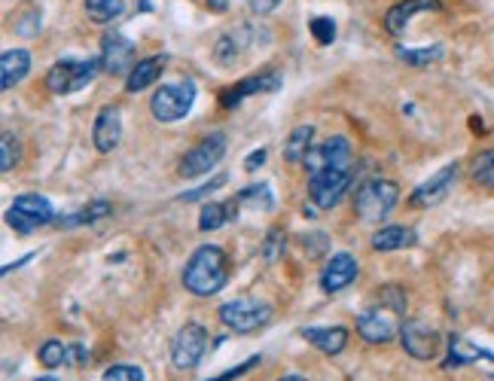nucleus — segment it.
I'll list each match as a JSON object with an SVG mask.
<instances>
[{
	"mask_svg": "<svg viewBox=\"0 0 494 381\" xmlns=\"http://www.w3.org/2000/svg\"><path fill=\"white\" fill-rule=\"evenodd\" d=\"M31 71V52L27 50H6L0 55V89L10 92L25 80Z\"/></svg>",
	"mask_w": 494,
	"mask_h": 381,
	"instance_id": "nucleus-20",
	"label": "nucleus"
},
{
	"mask_svg": "<svg viewBox=\"0 0 494 381\" xmlns=\"http://www.w3.org/2000/svg\"><path fill=\"white\" fill-rule=\"evenodd\" d=\"M110 211H113V205L104 202V198H98V202H89L80 214H73V217H58L55 223L58 226H86V223L92 226V223H98V220H104Z\"/></svg>",
	"mask_w": 494,
	"mask_h": 381,
	"instance_id": "nucleus-27",
	"label": "nucleus"
},
{
	"mask_svg": "<svg viewBox=\"0 0 494 381\" xmlns=\"http://www.w3.org/2000/svg\"><path fill=\"white\" fill-rule=\"evenodd\" d=\"M226 175H217V177H211L208 183L205 186H198V190H192V192H181V196H177V202H202V198H208L211 192H217L220 186H226Z\"/></svg>",
	"mask_w": 494,
	"mask_h": 381,
	"instance_id": "nucleus-35",
	"label": "nucleus"
},
{
	"mask_svg": "<svg viewBox=\"0 0 494 381\" xmlns=\"http://www.w3.org/2000/svg\"><path fill=\"white\" fill-rule=\"evenodd\" d=\"M122 141V113L120 107H101L92 126V144L98 152H113Z\"/></svg>",
	"mask_w": 494,
	"mask_h": 381,
	"instance_id": "nucleus-18",
	"label": "nucleus"
},
{
	"mask_svg": "<svg viewBox=\"0 0 494 381\" xmlns=\"http://www.w3.org/2000/svg\"><path fill=\"white\" fill-rule=\"evenodd\" d=\"M281 89V74H257V76H247V80L235 82V86L223 89V95H220V107L223 110H235L238 104L244 98H251V95H259V92H278Z\"/></svg>",
	"mask_w": 494,
	"mask_h": 381,
	"instance_id": "nucleus-15",
	"label": "nucleus"
},
{
	"mask_svg": "<svg viewBox=\"0 0 494 381\" xmlns=\"http://www.w3.org/2000/svg\"><path fill=\"white\" fill-rule=\"evenodd\" d=\"M229 281V262H226L223 247L217 245H202L196 247L183 268V287L192 296H214L226 287Z\"/></svg>",
	"mask_w": 494,
	"mask_h": 381,
	"instance_id": "nucleus-1",
	"label": "nucleus"
},
{
	"mask_svg": "<svg viewBox=\"0 0 494 381\" xmlns=\"http://www.w3.org/2000/svg\"><path fill=\"white\" fill-rule=\"evenodd\" d=\"M278 381H308V378H302V376H284V378H278Z\"/></svg>",
	"mask_w": 494,
	"mask_h": 381,
	"instance_id": "nucleus-45",
	"label": "nucleus"
},
{
	"mask_svg": "<svg viewBox=\"0 0 494 381\" xmlns=\"http://www.w3.org/2000/svg\"><path fill=\"white\" fill-rule=\"evenodd\" d=\"M122 10H126V0H86V16L92 19L95 25L113 22Z\"/></svg>",
	"mask_w": 494,
	"mask_h": 381,
	"instance_id": "nucleus-28",
	"label": "nucleus"
},
{
	"mask_svg": "<svg viewBox=\"0 0 494 381\" xmlns=\"http://www.w3.org/2000/svg\"><path fill=\"white\" fill-rule=\"evenodd\" d=\"M400 202V190L394 180H367L354 196V211L367 223H382Z\"/></svg>",
	"mask_w": 494,
	"mask_h": 381,
	"instance_id": "nucleus-3",
	"label": "nucleus"
},
{
	"mask_svg": "<svg viewBox=\"0 0 494 381\" xmlns=\"http://www.w3.org/2000/svg\"><path fill=\"white\" fill-rule=\"evenodd\" d=\"M259 31L253 25H238L229 27L226 34H220V40L214 43V58L220 67H232L235 61H242L253 46L259 43Z\"/></svg>",
	"mask_w": 494,
	"mask_h": 381,
	"instance_id": "nucleus-12",
	"label": "nucleus"
},
{
	"mask_svg": "<svg viewBox=\"0 0 494 381\" xmlns=\"http://www.w3.org/2000/svg\"><path fill=\"white\" fill-rule=\"evenodd\" d=\"M101 381H143V372L137 369V366H128V363H116L110 366L104 372V378Z\"/></svg>",
	"mask_w": 494,
	"mask_h": 381,
	"instance_id": "nucleus-37",
	"label": "nucleus"
},
{
	"mask_svg": "<svg viewBox=\"0 0 494 381\" xmlns=\"http://www.w3.org/2000/svg\"><path fill=\"white\" fill-rule=\"evenodd\" d=\"M208 6L214 12H226V6H229V0H208Z\"/></svg>",
	"mask_w": 494,
	"mask_h": 381,
	"instance_id": "nucleus-44",
	"label": "nucleus"
},
{
	"mask_svg": "<svg viewBox=\"0 0 494 381\" xmlns=\"http://www.w3.org/2000/svg\"><path fill=\"white\" fill-rule=\"evenodd\" d=\"M455 180H458V165L452 162V165H445V168H439L430 180H424V183L409 196V205L412 207H434V205H439L452 192Z\"/></svg>",
	"mask_w": 494,
	"mask_h": 381,
	"instance_id": "nucleus-16",
	"label": "nucleus"
},
{
	"mask_svg": "<svg viewBox=\"0 0 494 381\" xmlns=\"http://www.w3.org/2000/svg\"><path fill=\"white\" fill-rule=\"evenodd\" d=\"M312 238V235H308ZM308 238H302V245L308 247ZM327 247V238H324V232H314V245H312V253H320Z\"/></svg>",
	"mask_w": 494,
	"mask_h": 381,
	"instance_id": "nucleus-43",
	"label": "nucleus"
},
{
	"mask_svg": "<svg viewBox=\"0 0 494 381\" xmlns=\"http://www.w3.org/2000/svg\"><path fill=\"white\" fill-rule=\"evenodd\" d=\"M40 363H43L46 369H55V366L67 363V345H61L58 338H50V342L40 348Z\"/></svg>",
	"mask_w": 494,
	"mask_h": 381,
	"instance_id": "nucleus-34",
	"label": "nucleus"
},
{
	"mask_svg": "<svg viewBox=\"0 0 494 381\" xmlns=\"http://www.w3.org/2000/svg\"><path fill=\"white\" fill-rule=\"evenodd\" d=\"M257 366H259V354H253V357H247L244 363L232 366V369L220 372V376H214V378H205V381H235V378L247 376V372H251V369H257Z\"/></svg>",
	"mask_w": 494,
	"mask_h": 381,
	"instance_id": "nucleus-38",
	"label": "nucleus"
},
{
	"mask_svg": "<svg viewBox=\"0 0 494 381\" xmlns=\"http://www.w3.org/2000/svg\"><path fill=\"white\" fill-rule=\"evenodd\" d=\"M22 162V144L12 131H4L0 135V171H12Z\"/></svg>",
	"mask_w": 494,
	"mask_h": 381,
	"instance_id": "nucleus-31",
	"label": "nucleus"
},
{
	"mask_svg": "<svg viewBox=\"0 0 494 381\" xmlns=\"http://www.w3.org/2000/svg\"><path fill=\"white\" fill-rule=\"evenodd\" d=\"M34 381H58V378H52V376H40V378H34Z\"/></svg>",
	"mask_w": 494,
	"mask_h": 381,
	"instance_id": "nucleus-46",
	"label": "nucleus"
},
{
	"mask_svg": "<svg viewBox=\"0 0 494 381\" xmlns=\"http://www.w3.org/2000/svg\"><path fill=\"white\" fill-rule=\"evenodd\" d=\"M165 71V55H150V58H141L132 67V74L126 76V92H143L147 86H153L156 80Z\"/></svg>",
	"mask_w": 494,
	"mask_h": 381,
	"instance_id": "nucleus-22",
	"label": "nucleus"
},
{
	"mask_svg": "<svg viewBox=\"0 0 494 381\" xmlns=\"http://www.w3.org/2000/svg\"><path fill=\"white\" fill-rule=\"evenodd\" d=\"M439 10H443L439 0H400V4L390 6L388 16H384V31L403 34L406 31V25L418 16V12H439Z\"/></svg>",
	"mask_w": 494,
	"mask_h": 381,
	"instance_id": "nucleus-19",
	"label": "nucleus"
},
{
	"mask_svg": "<svg viewBox=\"0 0 494 381\" xmlns=\"http://www.w3.org/2000/svg\"><path fill=\"white\" fill-rule=\"evenodd\" d=\"M223 152H226V135L223 131H211V135H205L196 147L187 150V156H183L181 165H177V175H181L183 180L208 175L211 168H217L220 165Z\"/></svg>",
	"mask_w": 494,
	"mask_h": 381,
	"instance_id": "nucleus-7",
	"label": "nucleus"
},
{
	"mask_svg": "<svg viewBox=\"0 0 494 381\" xmlns=\"http://www.w3.org/2000/svg\"><path fill=\"white\" fill-rule=\"evenodd\" d=\"M470 177L476 186H485V190H494V150H482L470 165Z\"/></svg>",
	"mask_w": 494,
	"mask_h": 381,
	"instance_id": "nucleus-29",
	"label": "nucleus"
},
{
	"mask_svg": "<svg viewBox=\"0 0 494 381\" xmlns=\"http://www.w3.org/2000/svg\"><path fill=\"white\" fill-rule=\"evenodd\" d=\"M281 0H247V6H251L253 16H269V12L278 6Z\"/></svg>",
	"mask_w": 494,
	"mask_h": 381,
	"instance_id": "nucleus-40",
	"label": "nucleus"
},
{
	"mask_svg": "<svg viewBox=\"0 0 494 381\" xmlns=\"http://www.w3.org/2000/svg\"><path fill=\"white\" fill-rule=\"evenodd\" d=\"M101 71H104V65H101V55L98 58H61L55 61L50 67V74H46V89L55 95H71V92H80L82 86H89V82L95 80Z\"/></svg>",
	"mask_w": 494,
	"mask_h": 381,
	"instance_id": "nucleus-2",
	"label": "nucleus"
},
{
	"mask_svg": "<svg viewBox=\"0 0 494 381\" xmlns=\"http://www.w3.org/2000/svg\"><path fill=\"white\" fill-rule=\"evenodd\" d=\"M266 162V150H257V152H251V156L244 159V171H257L259 165Z\"/></svg>",
	"mask_w": 494,
	"mask_h": 381,
	"instance_id": "nucleus-42",
	"label": "nucleus"
},
{
	"mask_svg": "<svg viewBox=\"0 0 494 381\" xmlns=\"http://www.w3.org/2000/svg\"><path fill=\"white\" fill-rule=\"evenodd\" d=\"M220 321L232 332L251 336V332L263 330L266 323L272 321V308H269V302H259V299H253V296H238V299L220 305Z\"/></svg>",
	"mask_w": 494,
	"mask_h": 381,
	"instance_id": "nucleus-4",
	"label": "nucleus"
},
{
	"mask_svg": "<svg viewBox=\"0 0 494 381\" xmlns=\"http://www.w3.org/2000/svg\"><path fill=\"white\" fill-rule=\"evenodd\" d=\"M302 338L305 342H312L318 351H324V354L336 357L345 351L348 345V330L345 327H305L302 330Z\"/></svg>",
	"mask_w": 494,
	"mask_h": 381,
	"instance_id": "nucleus-21",
	"label": "nucleus"
},
{
	"mask_svg": "<svg viewBox=\"0 0 494 381\" xmlns=\"http://www.w3.org/2000/svg\"><path fill=\"white\" fill-rule=\"evenodd\" d=\"M55 207L50 198L34 196V192H25V196H16V202L6 211V223L16 229V235H34L40 226L55 223Z\"/></svg>",
	"mask_w": 494,
	"mask_h": 381,
	"instance_id": "nucleus-5",
	"label": "nucleus"
},
{
	"mask_svg": "<svg viewBox=\"0 0 494 381\" xmlns=\"http://www.w3.org/2000/svg\"><path fill=\"white\" fill-rule=\"evenodd\" d=\"M238 205H244V202H253L257 207H263V211H272L274 207V198H272V190L266 183H253V186H247V190L238 192Z\"/></svg>",
	"mask_w": 494,
	"mask_h": 381,
	"instance_id": "nucleus-33",
	"label": "nucleus"
},
{
	"mask_svg": "<svg viewBox=\"0 0 494 381\" xmlns=\"http://www.w3.org/2000/svg\"><path fill=\"white\" fill-rule=\"evenodd\" d=\"M284 247H287V235L284 229H269V235L263 238V247H259V253H263L266 262H278L281 256H284Z\"/></svg>",
	"mask_w": 494,
	"mask_h": 381,
	"instance_id": "nucleus-32",
	"label": "nucleus"
},
{
	"mask_svg": "<svg viewBox=\"0 0 494 381\" xmlns=\"http://www.w3.org/2000/svg\"><path fill=\"white\" fill-rule=\"evenodd\" d=\"M494 360L491 351H482V348H476V345H470L467 338L461 336H452L449 338V360H445V366H470V363H476V360Z\"/></svg>",
	"mask_w": 494,
	"mask_h": 381,
	"instance_id": "nucleus-25",
	"label": "nucleus"
},
{
	"mask_svg": "<svg viewBox=\"0 0 494 381\" xmlns=\"http://www.w3.org/2000/svg\"><path fill=\"white\" fill-rule=\"evenodd\" d=\"M354 171H314L308 175V196H312V205L320 207V211H329L342 202V196L348 192L351 186Z\"/></svg>",
	"mask_w": 494,
	"mask_h": 381,
	"instance_id": "nucleus-8",
	"label": "nucleus"
},
{
	"mask_svg": "<svg viewBox=\"0 0 494 381\" xmlns=\"http://www.w3.org/2000/svg\"><path fill=\"white\" fill-rule=\"evenodd\" d=\"M208 351V330L202 323H187L171 342V363L174 369H196Z\"/></svg>",
	"mask_w": 494,
	"mask_h": 381,
	"instance_id": "nucleus-9",
	"label": "nucleus"
},
{
	"mask_svg": "<svg viewBox=\"0 0 494 381\" xmlns=\"http://www.w3.org/2000/svg\"><path fill=\"white\" fill-rule=\"evenodd\" d=\"M238 214V198H229V202H208L198 211V229L202 232H214L223 223H229Z\"/></svg>",
	"mask_w": 494,
	"mask_h": 381,
	"instance_id": "nucleus-24",
	"label": "nucleus"
},
{
	"mask_svg": "<svg viewBox=\"0 0 494 381\" xmlns=\"http://www.w3.org/2000/svg\"><path fill=\"white\" fill-rule=\"evenodd\" d=\"M312 137H314V128L312 126H297L290 131V137H287L284 144V159L293 165L305 162V156L312 152Z\"/></svg>",
	"mask_w": 494,
	"mask_h": 381,
	"instance_id": "nucleus-26",
	"label": "nucleus"
},
{
	"mask_svg": "<svg viewBox=\"0 0 494 381\" xmlns=\"http://www.w3.org/2000/svg\"><path fill=\"white\" fill-rule=\"evenodd\" d=\"M305 168L308 175H314V171H354V152H351V144H348V137L336 135L329 137L324 147H312V152L305 156Z\"/></svg>",
	"mask_w": 494,
	"mask_h": 381,
	"instance_id": "nucleus-11",
	"label": "nucleus"
},
{
	"mask_svg": "<svg viewBox=\"0 0 494 381\" xmlns=\"http://www.w3.org/2000/svg\"><path fill=\"white\" fill-rule=\"evenodd\" d=\"M403 323L397 321V311L384 308V305H373L357 317V332H360L363 342L369 345H388L400 336Z\"/></svg>",
	"mask_w": 494,
	"mask_h": 381,
	"instance_id": "nucleus-10",
	"label": "nucleus"
},
{
	"mask_svg": "<svg viewBox=\"0 0 494 381\" xmlns=\"http://www.w3.org/2000/svg\"><path fill=\"white\" fill-rule=\"evenodd\" d=\"M397 58L406 61L409 67H430L443 58V46H428V50H406V46H397Z\"/></svg>",
	"mask_w": 494,
	"mask_h": 381,
	"instance_id": "nucleus-30",
	"label": "nucleus"
},
{
	"mask_svg": "<svg viewBox=\"0 0 494 381\" xmlns=\"http://www.w3.org/2000/svg\"><path fill=\"white\" fill-rule=\"evenodd\" d=\"M400 342L409 357L434 360L439 354V332L424 321H406L400 327Z\"/></svg>",
	"mask_w": 494,
	"mask_h": 381,
	"instance_id": "nucleus-14",
	"label": "nucleus"
},
{
	"mask_svg": "<svg viewBox=\"0 0 494 381\" xmlns=\"http://www.w3.org/2000/svg\"><path fill=\"white\" fill-rule=\"evenodd\" d=\"M196 104V86L187 82H168V86L156 89L153 98H150V113L159 122H177L192 110Z\"/></svg>",
	"mask_w": 494,
	"mask_h": 381,
	"instance_id": "nucleus-6",
	"label": "nucleus"
},
{
	"mask_svg": "<svg viewBox=\"0 0 494 381\" xmlns=\"http://www.w3.org/2000/svg\"><path fill=\"white\" fill-rule=\"evenodd\" d=\"M418 235L415 229H406V226H382L379 232L373 235V251H406V247H415Z\"/></svg>",
	"mask_w": 494,
	"mask_h": 381,
	"instance_id": "nucleus-23",
	"label": "nucleus"
},
{
	"mask_svg": "<svg viewBox=\"0 0 494 381\" xmlns=\"http://www.w3.org/2000/svg\"><path fill=\"white\" fill-rule=\"evenodd\" d=\"M101 65L110 76H128L132 67L137 65L135 61V43L126 37V34H104L101 40Z\"/></svg>",
	"mask_w": 494,
	"mask_h": 381,
	"instance_id": "nucleus-13",
	"label": "nucleus"
},
{
	"mask_svg": "<svg viewBox=\"0 0 494 381\" xmlns=\"http://www.w3.org/2000/svg\"><path fill=\"white\" fill-rule=\"evenodd\" d=\"M86 348H82V345H71V348H67V363L71 366H82L86 363Z\"/></svg>",
	"mask_w": 494,
	"mask_h": 381,
	"instance_id": "nucleus-41",
	"label": "nucleus"
},
{
	"mask_svg": "<svg viewBox=\"0 0 494 381\" xmlns=\"http://www.w3.org/2000/svg\"><path fill=\"white\" fill-rule=\"evenodd\" d=\"M16 31L22 34V37H31V34H37L40 31V12H27L25 22L16 25Z\"/></svg>",
	"mask_w": 494,
	"mask_h": 381,
	"instance_id": "nucleus-39",
	"label": "nucleus"
},
{
	"mask_svg": "<svg viewBox=\"0 0 494 381\" xmlns=\"http://www.w3.org/2000/svg\"><path fill=\"white\" fill-rule=\"evenodd\" d=\"M357 272H360V266L351 253H333L320 272V287H324V293H339V290L351 287Z\"/></svg>",
	"mask_w": 494,
	"mask_h": 381,
	"instance_id": "nucleus-17",
	"label": "nucleus"
},
{
	"mask_svg": "<svg viewBox=\"0 0 494 381\" xmlns=\"http://www.w3.org/2000/svg\"><path fill=\"white\" fill-rule=\"evenodd\" d=\"M312 34H314V40H318L320 46H329L336 40V22L333 19H327V16H318V19H312Z\"/></svg>",
	"mask_w": 494,
	"mask_h": 381,
	"instance_id": "nucleus-36",
	"label": "nucleus"
}]
</instances>
